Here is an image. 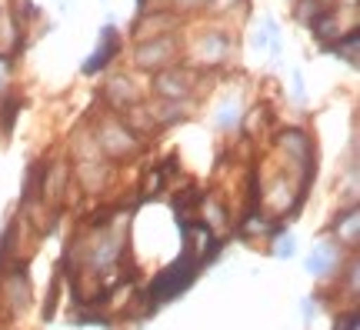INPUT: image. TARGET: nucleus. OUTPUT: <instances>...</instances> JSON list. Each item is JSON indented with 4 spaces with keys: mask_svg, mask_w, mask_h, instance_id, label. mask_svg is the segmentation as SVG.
Listing matches in <instances>:
<instances>
[{
    "mask_svg": "<svg viewBox=\"0 0 360 330\" xmlns=\"http://www.w3.org/2000/svg\"><path fill=\"white\" fill-rule=\"evenodd\" d=\"M193 270H197V260H193V257H184L180 264L170 267L167 274L154 284V300L157 304H160V300H167V297H174L177 291H184V287L193 280Z\"/></svg>",
    "mask_w": 360,
    "mask_h": 330,
    "instance_id": "obj_1",
    "label": "nucleus"
},
{
    "mask_svg": "<svg viewBox=\"0 0 360 330\" xmlns=\"http://www.w3.org/2000/svg\"><path fill=\"white\" fill-rule=\"evenodd\" d=\"M174 53H177V44L170 37L150 40V44H143L141 51H137V64L141 67H164L174 61Z\"/></svg>",
    "mask_w": 360,
    "mask_h": 330,
    "instance_id": "obj_2",
    "label": "nucleus"
},
{
    "mask_svg": "<svg viewBox=\"0 0 360 330\" xmlns=\"http://www.w3.org/2000/svg\"><path fill=\"white\" fill-rule=\"evenodd\" d=\"M117 47H120V44H117V30H114V27H103L101 47H97V51L87 57V64H84V74H97V70H103V67H107V61H110V57L117 53Z\"/></svg>",
    "mask_w": 360,
    "mask_h": 330,
    "instance_id": "obj_3",
    "label": "nucleus"
},
{
    "mask_svg": "<svg viewBox=\"0 0 360 330\" xmlns=\"http://www.w3.org/2000/svg\"><path fill=\"white\" fill-rule=\"evenodd\" d=\"M157 90H160L164 97H187L191 77L184 74V70H167V74L157 77Z\"/></svg>",
    "mask_w": 360,
    "mask_h": 330,
    "instance_id": "obj_4",
    "label": "nucleus"
},
{
    "mask_svg": "<svg viewBox=\"0 0 360 330\" xmlns=\"http://www.w3.org/2000/svg\"><path fill=\"white\" fill-rule=\"evenodd\" d=\"M334 260H337V254L327 247V243H321V247L307 257V270L314 274V277H323V274L330 270V264H334Z\"/></svg>",
    "mask_w": 360,
    "mask_h": 330,
    "instance_id": "obj_5",
    "label": "nucleus"
},
{
    "mask_svg": "<svg viewBox=\"0 0 360 330\" xmlns=\"http://www.w3.org/2000/svg\"><path fill=\"white\" fill-rule=\"evenodd\" d=\"M224 53H227V40L220 37V34H210V37L200 44V57H204L207 64H220Z\"/></svg>",
    "mask_w": 360,
    "mask_h": 330,
    "instance_id": "obj_6",
    "label": "nucleus"
},
{
    "mask_svg": "<svg viewBox=\"0 0 360 330\" xmlns=\"http://www.w3.org/2000/svg\"><path fill=\"white\" fill-rule=\"evenodd\" d=\"M357 40H360L357 30H347V37H344V40H334V44H330V51H334V53H344L350 64H357Z\"/></svg>",
    "mask_w": 360,
    "mask_h": 330,
    "instance_id": "obj_7",
    "label": "nucleus"
},
{
    "mask_svg": "<svg viewBox=\"0 0 360 330\" xmlns=\"http://www.w3.org/2000/svg\"><path fill=\"white\" fill-rule=\"evenodd\" d=\"M283 147L294 153V157H300V160H307V153H310V144H307V137L304 134H283Z\"/></svg>",
    "mask_w": 360,
    "mask_h": 330,
    "instance_id": "obj_8",
    "label": "nucleus"
},
{
    "mask_svg": "<svg viewBox=\"0 0 360 330\" xmlns=\"http://www.w3.org/2000/svg\"><path fill=\"white\" fill-rule=\"evenodd\" d=\"M103 147H107V151L110 153H124V151H130V144H120V137H130V134H120V130L117 127H107L103 130Z\"/></svg>",
    "mask_w": 360,
    "mask_h": 330,
    "instance_id": "obj_9",
    "label": "nucleus"
},
{
    "mask_svg": "<svg viewBox=\"0 0 360 330\" xmlns=\"http://www.w3.org/2000/svg\"><path fill=\"white\" fill-rule=\"evenodd\" d=\"M237 120H240V117H237V103H224V107H220V117H217V124H220V127H224V130H227V127H233V124H237Z\"/></svg>",
    "mask_w": 360,
    "mask_h": 330,
    "instance_id": "obj_10",
    "label": "nucleus"
},
{
    "mask_svg": "<svg viewBox=\"0 0 360 330\" xmlns=\"http://www.w3.org/2000/svg\"><path fill=\"white\" fill-rule=\"evenodd\" d=\"M294 237H290V234H283V237H277V243H274V254L277 257H283V260H290V257H294Z\"/></svg>",
    "mask_w": 360,
    "mask_h": 330,
    "instance_id": "obj_11",
    "label": "nucleus"
},
{
    "mask_svg": "<svg viewBox=\"0 0 360 330\" xmlns=\"http://www.w3.org/2000/svg\"><path fill=\"white\" fill-rule=\"evenodd\" d=\"M314 310H317V307H314V297H307V300H304V304H300V314H304V317H314Z\"/></svg>",
    "mask_w": 360,
    "mask_h": 330,
    "instance_id": "obj_12",
    "label": "nucleus"
},
{
    "mask_svg": "<svg viewBox=\"0 0 360 330\" xmlns=\"http://www.w3.org/2000/svg\"><path fill=\"white\" fill-rule=\"evenodd\" d=\"M294 101H304V80H300V74H294Z\"/></svg>",
    "mask_w": 360,
    "mask_h": 330,
    "instance_id": "obj_13",
    "label": "nucleus"
},
{
    "mask_svg": "<svg viewBox=\"0 0 360 330\" xmlns=\"http://www.w3.org/2000/svg\"><path fill=\"white\" fill-rule=\"evenodd\" d=\"M7 74H11V64H7V57H0V87H4Z\"/></svg>",
    "mask_w": 360,
    "mask_h": 330,
    "instance_id": "obj_14",
    "label": "nucleus"
},
{
    "mask_svg": "<svg viewBox=\"0 0 360 330\" xmlns=\"http://www.w3.org/2000/svg\"><path fill=\"white\" fill-rule=\"evenodd\" d=\"M340 330H357V317H347V324H340Z\"/></svg>",
    "mask_w": 360,
    "mask_h": 330,
    "instance_id": "obj_15",
    "label": "nucleus"
},
{
    "mask_svg": "<svg viewBox=\"0 0 360 330\" xmlns=\"http://www.w3.org/2000/svg\"><path fill=\"white\" fill-rule=\"evenodd\" d=\"M137 4H143V0H137Z\"/></svg>",
    "mask_w": 360,
    "mask_h": 330,
    "instance_id": "obj_16",
    "label": "nucleus"
}]
</instances>
